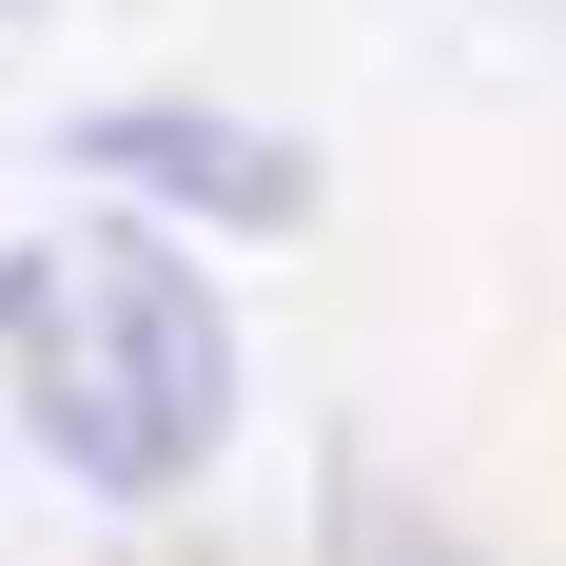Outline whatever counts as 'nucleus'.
Listing matches in <instances>:
<instances>
[{"label": "nucleus", "instance_id": "nucleus-3", "mask_svg": "<svg viewBox=\"0 0 566 566\" xmlns=\"http://www.w3.org/2000/svg\"><path fill=\"white\" fill-rule=\"evenodd\" d=\"M0 293H20V234H0Z\"/></svg>", "mask_w": 566, "mask_h": 566}, {"label": "nucleus", "instance_id": "nucleus-2", "mask_svg": "<svg viewBox=\"0 0 566 566\" xmlns=\"http://www.w3.org/2000/svg\"><path fill=\"white\" fill-rule=\"evenodd\" d=\"M78 157H98L117 196H176V216H234V234L313 216V157H293V137H254V117H196V98H117V117H78Z\"/></svg>", "mask_w": 566, "mask_h": 566}, {"label": "nucleus", "instance_id": "nucleus-1", "mask_svg": "<svg viewBox=\"0 0 566 566\" xmlns=\"http://www.w3.org/2000/svg\"><path fill=\"white\" fill-rule=\"evenodd\" d=\"M0 371H20V410H40V450L78 469V489H117V509L196 489V469H216V430H234L216 274H196L157 216L40 234V254H20V293H0Z\"/></svg>", "mask_w": 566, "mask_h": 566}]
</instances>
